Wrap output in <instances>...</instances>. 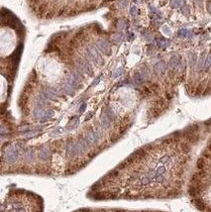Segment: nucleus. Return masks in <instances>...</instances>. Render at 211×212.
<instances>
[{"instance_id":"nucleus-1","label":"nucleus","mask_w":211,"mask_h":212,"mask_svg":"<svg viewBox=\"0 0 211 212\" xmlns=\"http://www.w3.org/2000/svg\"><path fill=\"white\" fill-rule=\"evenodd\" d=\"M165 62H160L159 64H156V66H155V71H156L157 73H161L163 70H165Z\"/></svg>"},{"instance_id":"nucleus-2","label":"nucleus","mask_w":211,"mask_h":212,"mask_svg":"<svg viewBox=\"0 0 211 212\" xmlns=\"http://www.w3.org/2000/svg\"><path fill=\"white\" fill-rule=\"evenodd\" d=\"M134 79H135V83H136L141 84L142 83H143V81H144V77L142 76L140 73H136V74H135V76H134Z\"/></svg>"},{"instance_id":"nucleus-3","label":"nucleus","mask_w":211,"mask_h":212,"mask_svg":"<svg viewBox=\"0 0 211 212\" xmlns=\"http://www.w3.org/2000/svg\"><path fill=\"white\" fill-rule=\"evenodd\" d=\"M48 157H49V151L47 150V149H44V150L41 151V153H40V158H41V159L46 160Z\"/></svg>"},{"instance_id":"nucleus-4","label":"nucleus","mask_w":211,"mask_h":212,"mask_svg":"<svg viewBox=\"0 0 211 212\" xmlns=\"http://www.w3.org/2000/svg\"><path fill=\"white\" fill-rule=\"evenodd\" d=\"M178 64V58H173V59L171 60V62H169V66H171V68H174Z\"/></svg>"},{"instance_id":"nucleus-5","label":"nucleus","mask_w":211,"mask_h":212,"mask_svg":"<svg viewBox=\"0 0 211 212\" xmlns=\"http://www.w3.org/2000/svg\"><path fill=\"white\" fill-rule=\"evenodd\" d=\"M158 43H159V46L161 47V48H165V47L167 46V42L165 40V39H161V40L159 41Z\"/></svg>"},{"instance_id":"nucleus-6","label":"nucleus","mask_w":211,"mask_h":212,"mask_svg":"<svg viewBox=\"0 0 211 212\" xmlns=\"http://www.w3.org/2000/svg\"><path fill=\"white\" fill-rule=\"evenodd\" d=\"M210 66H211V55L209 56V57L207 58V60H206V62H205V66H204V68H208Z\"/></svg>"},{"instance_id":"nucleus-7","label":"nucleus","mask_w":211,"mask_h":212,"mask_svg":"<svg viewBox=\"0 0 211 212\" xmlns=\"http://www.w3.org/2000/svg\"><path fill=\"white\" fill-rule=\"evenodd\" d=\"M10 212H25V209H23L22 207H19V208H13Z\"/></svg>"}]
</instances>
